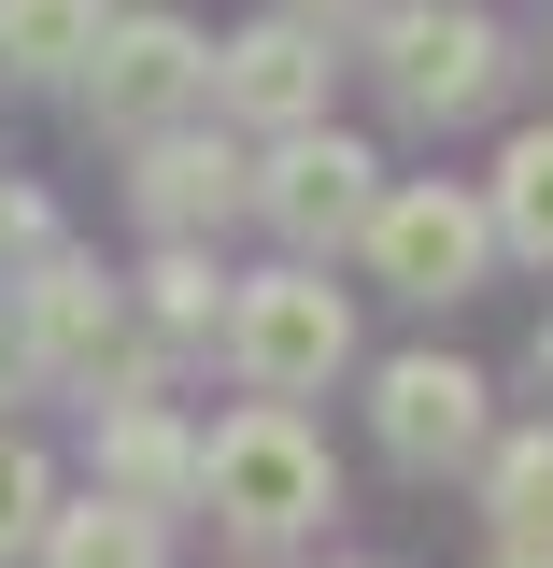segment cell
<instances>
[{"mask_svg": "<svg viewBox=\"0 0 553 568\" xmlns=\"http://www.w3.org/2000/svg\"><path fill=\"white\" fill-rule=\"evenodd\" d=\"M199 497H213V526H227V540H256V555H270V540H298V526H327V511H341V469H327V440H313L298 413H256V398H242V413L199 440Z\"/></svg>", "mask_w": 553, "mask_h": 568, "instance_id": "obj_1", "label": "cell"}, {"mask_svg": "<svg viewBox=\"0 0 553 568\" xmlns=\"http://www.w3.org/2000/svg\"><path fill=\"white\" fill-rule=\"evenodd\" d=\"M227 369L256 384V413H298L313 384L355 369V298L327 271H256L227 298Z\"/></svg>", "mask_w": 553, "mask_h": 568, "instance_id": "obj_2", "label": "cell"}, {"mask_svg": "<svg viewBox=\"0 0 553 568\" xmlns=\"http://www.w3.org/2000/svg\"><path fill=\"white\" fill-rule=\"evenodd\" d=\"M256 213L284 227V271H327L341 242H369V213H383V156L341 129H298L256 156Z\"/></svg>", "mask_w": 553, "mask_h": 568, "instance_id": "obj_3", "label": "cell"}, {"mask_svg": "<svg viewBox=\"0 0 553 568\" xmlns=\"http://www.w3.org/2000/svg\"><path fill=\"white\" fill-rule=\"evenodd\" d=\"M355 256L398 284V298L454 313V298L496 271V213L469 200V185H440V171H426V185H383V213H369V242H355Z\"/></svg>", "mask_w": 553, "mask_h": 568, "instance_id": "obj_4", "label": "cell"}, {"mask_svg": "<svg viewBox=\"0 0 553 568\" xmlns=\"http://www.w3.org/2000/svg\"><path fill=\"white\" fill-rule=\"evenodd\" d=\"M369 58H383V85H398V114H483L496 100V14L483 0H383V29H369Z\"/></svg>", "mask_w": 553, "mask_h": 568, "instance_id": "obj_5", "label": "cell"}, {"mask_svg": "<svg viewBox=\"0 0 553 568\" xmlns=\"http://www.w3.org/2000/svg\"><path fill=\"white\" fill-rule=\"evenodd\" d=\"M14 327H29V369L43 384H114V413H129L142 369H156V355H129V284H100L85 256L14 284Z\"/></svg>", "mask_w": 553, "mask_h": 568, "instance_id": "obj_6", "label": "cell"}, {"mask_svg": "<svg viewBox=\"0 0 553 568\" xmlns=\"http://www.w3.org/2000/svg\"><path fill=\"white\" fill-rule=\"evenodd\" d=\"M496 384L469 369V355H383L369 369V426H383V455L398 469H469V455H496Z\"/></svg>", "mask_w": 553, "mask_h": 568, "instance_id": "obj_7", "label": "cell"}, {"mask_svg": "<svg viewBox=\"0 0 553 568\" xmlns=\"http://www.w3.org/2000/svg\"><path fill=\"white\" fill-rule=\"evenodd\" d=\"M185 100H213V43L185 14H114L100 58H85V114L156 142V129H185Z\"/></svg>", "mask_w": 553, "mask_h": 568, "instance_id": "obj_8", "label": "cell"}, {"mask_svg": "<svg viewBox=\"0 0 553 568\" xmlns=\"http://www.w3.org/2000/svg\"><path fill=\"white\" fill-rule=\"evenodd\" d=\"M327 43L313 29H284V14H256L242 43H213V114H242L256 142H298V129H327Z\"/></svg>", "mask_w": 553, "mask_h": 568, "instance_id": "obj_9", "label": "cell"}, {"mask_svg": "<svg viewBox=\"0 0 553 568\" xmlns=\"http://www.w3.org/2000/svg\"><path fill=\"white\" fill-rule=\"evenodd\" d=\"M242 200H256V156H242L227 129H156V142H142V213H156L171 242L227 227Z\"/></svg>", "mask_w": 553, "mask_h": 568, "instance_id": "obj_10", "label": "cell"}, {"mask_svg": "<svg viewBox=\"0 0 553 568\" xmlns=\"http://www.w3.org/2000/svg\"><path fill=\"white\" fill-rule=\"evenodd\" d=\"M100 497H114V511H171V497H199V440L156 413V398L100 413Z\"/></svg>", "mask_w": 553, "mask_h": 568, "instance_id": "obj_11", "label": "cell"}, {"mask_svg": "<svg viewBox=\"0 0 553 568\" xmlns=\"http://www.w3.org/2000/svg\"><path fill=\"white\" fill-rule=\"evenodd\" d=\"M100 0H0V71H29V85H85V58H100Z\"/></svg>", "mask_w": 553, "mask_h": 568, "instance_id": "obj_12", "label": "cell"}, {"mask_svg": "<svg viewBox=\"0 0 553 568\" xmlns=\"http://www.w3.org/2000/svg\"><path fill=\"white\" fill-rule=\"evenodd\" d=\"M483 511H496L511 555H553V426H525V440L483 455Z\"/></svg>", "mask_w": 553, "mask_h": 568, "instance_id": "obj_13", "label": "cell"}, {"mask_svg": "<svg viewBox=\"0 0 553 568\" xmlns=\"http://www.w3.org/2000/svg\"><path fill=\"white\" fill-rule=\"evenodd\" d=\"M156 555H171V526L156 511H114V497H71L43 526V568H156Z\"/></svg>", "mask_w": 553, "mask_h": 568, "instance_id": "obj_14", "label": "cell"}, {"mask_svg": "<svg viewBox=\"0 0 553 568\" xmlns=\"http://www.w3.org/2000/svg\"><path fill=\"white\" fill-rule=\"evenodd\" d=\"M227 298H242V284L213 271L199 242H171V256L142 271V313H156V342H227Z\"/></svg>", "mask_w": 553, "mask_h": 568, "instance_id": "obj_15", "label": "cell"}, {"mask_svg": "<svg viewBox=\"0 0 553 568\" xmlns=\"http://www.w3.org/2000/svg\"><path fill=\"white\" fill-rule=\"evenodd\" d=\"M483 213H496V242H511V256H540V271H553V129H525L511 156H496Z\"/></svg>", "mask_w": 553, "mask_h": 568, "instance_id": "obj_16", "label": "cell"}, {"mask_svg": "<svg viewBox=\"0 0 553 568\" xmlns=\"http://www.w3.org/2000/svg\"><path fill=\"white\" fill-rule=\"evenodd\" d=\"M43 526H58V469H43V440H14V426H0V568L43 555Z\"/></svg>", "mask_w": 553, "mask_h": 568, "instance_id": "obj_17", "label": "cell"}, {"mask_svg": "<svg viewBox=\"0 0 553 568\" xmlns=\"http://www.w3.org/2000/svg\"><path fill=\"white\" fill-rule=\"evenodd\" d=\"M0 271H58V227H43V200H14V185H0Z\"/></svg>", "mask_w": 553, "mask_h": 568, "instance_id": "obj_18", "label": "cell"}, {"mask_svg": "<svg viewBox=\"0 0 553 568\" xmlns=\"http://www.w3.org/2000/svg\"><path fill=\"white\" fill-rule=\"evenodd\" d=\"M284 29H313V43H341V29H383V0H270Z\"/></svg>", "mask_w": 553, "mask_h": 568, "instance_id": "obj_19", "label": "cell"}, {"mask_svg": "<svg viewBox=\"0 0 553 568\" xmlns=\"http://www.w3.org/2000/svg\"><path fill=\"white\" fill-rule=\"evenodd\" d=\"M43 369H29V327H14V298H0V398H29Z\"/></svg>", "mask_w": 553, "mask_h": 568, "instance_id": "obj_20", "label": "cell"}, {"mask_svg": "<svg viewBox=\"0 0 553 568\" xmlns=\"http://www.w3.org/2000/svg\"><path fill=\"white\" fill-rule=\"evenodd\" d=\"M496 568H553V555H496Z\"/></svg>", "mask_w": 553, "mask_h": 568, "instance_id": "obj_21", "label": "cell"}, {"mask_svg": "<svg viewBox=\"0 0 553 568\" xmlns=\"http://www.w3.org/2000/svg\"><path fill=\"white\" fill-rule=\"evenodd\" d=\"M142 14H171V0H142Z\"/></svg>", "mask_w": 553, "mask_h": 568, "instance_id": "obj_22", "label": "cell"}]
</instances>
